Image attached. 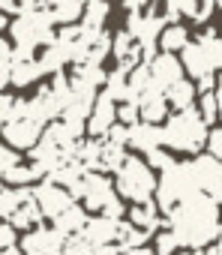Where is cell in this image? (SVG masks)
<instances>
[{
    "label": "cell",
    "instance_id": "6da1fadb",
    "mask_svg": "<svg viewBox=\"0 0 222 255\" xmlns=\"http://www.w3.org/2000/svg\"><path fill=\"white\" fill-rule=\"evenodd\" d=\"M168 231L177 237L180 246H195V249L210 246L222 234L219 204L204 192H195V195L177 201L168 213Z\"/></svg>",
    "mask_w": 222,
    "mask_h": 255
},
{
    "label": "cell",
    "instance_id": "7a4b0ae2",
    "mask_svg": "<svg viewBox=\"0 0 222 255\" xmlns=\"http://www.w3.org/2000/svg\"><path fill=\"white\" fill-rule=\"evenodd\" d=\"M207 141V126L201 123L195 108L177 111L165 126H162V144L180 150V153H198Z\"/></svg>",
    "mask_w": 222,
    "mask_h": 255
},
{
    "label": "cell",
    "instance_id": "3957f363",
    "mask_svg": "<svg viewBox=\"0 0 222 255\" xmlns=\"http://www.w3.org/2000/svg\"><path fill=\"white\" fill-rule=\"evenodd\" d=\"M12 39L15 48H27L36 51L39 45H51L54 42V21L45 9H18V18L12 21Z\"/></svg>",
    "mask_w": 222,
    "mask_h": 255
},
{
    "label": "cell",
    "instance_id": "277c9868",
    "mask_svg": "<svg viewBox=\"0 0 222 255\" xmlns=\"http://www.w3.org/2000/svg\"><path fill=\"white\" fill-rule=\"evenodd\" d=\"M195 192H201V189H198L192 162H174L168 171H162V177L156 183V204L165 213H171V207L177 201H183V198H189Z\"/></svg>",
    "mask_w": 222,
    "mask_h": 255
},
{
    "label": "cell",
    "instance_id": "5b68a950",
    "mask_svg": "<svg viewBox=\"0 0 222 255\" xmlns=\"http://www.w3.org/2000/svg\"><path fill=\"white\" fill-rule=\"evenodd\" d=\"M117 174V192L135 204L141 201H150V195L156 192V177H153V168L144 162V159H135V156H126V162L114 171Z\"/></svg>",
    "mask_w": 222,
    "mask_h": 255
},
{
    "label": "cell",
    "instance_id": "8992f818",
    "mask_svg": "<svg viewBox=\"0 0 222 255\" xmlns=\"http://www.w3.org/2000/svg\"><path fill=\"white\" fill-rule=\"evenodd\" d=\"M72 195V201L75 198H81L84 204V210H102L105 204H111L117 195H114V189H111V180H105L102 174H96V171H87L84 177H81V183L69 192Z\"/></svg>",
    "mask_w": 222,
    "mask_h": 255
},
{
    "label": "cell",
    "instance_id": "52a82bcc",
    "mask_svg": "<svg viewBox=\"0 0 222 255\" xmlns=\"http://www.w3.org/2000/svg\"><path fill=\"white\" fill-rule=\"evenodd\" d=\"M33 201H36L39 213L48 219H57L66 207H72V195L51 180H42L39 186H33Z\"/></svg>",
    "mask_w": 222,
    "mask_h": 255
},
{
    "label": "cell",
    "instance_id": "ba28073f",
    "mask_svg": "<svg viewBox=\"0 0 222 255\" xmlns=\"http://www.w3.org/2000/svg\"><path fill=\"white\" fill-rule=\"evenodd\" d=\"M3 138L6 144H12V150H33L42 138V126L21 117V120H9L3 126Z\"/></svg>",
    "mask_w": 222,
    "mask_h": 255
},
{
    "label": "cell",
    "instance_id": "9c48e42d",
    "mask_svg": "<svg viewBox=\"0 0 222 255\" xmlns=\"http://www.w3.org/2000/svg\"><path fill=\"white\" fill-rule=\"evenodd\" d=\"M63 243H66V237L60 234V231H54V228H33L24 240H21V255H54V252H60L63 249Z\"/></svg>",
    "mask_w": 222,
    "mask_h": 255
},
{
    "label": "cell",
    "instance_id": "30bf717a",
    "mask_svg": "<svg viewBox=\"0 0 222 255\" xmlns=\"http://www.w3.org/2000/svg\"><path fill=\"white\" fill-rule=\"evenodd\" d=\"M117 123V108H114V99L108 93H96V102H93V111L87 117V132L90 138H105V132Z\"/></svg>",
    "mask_w": 222,
    "mask_h": 255
},
{
    "label": "cell",
    "instance_id": "8fae6325",
    "mask_svg": "<svg viewBox=\"0 0 222 255\" xmlns=\"http://www.w3.org/2000/svg\"><path fill=\"white\" fill-rule=\"evenodd\" d=\"M36 78H42V66H39V60H36V51L12 48V75H9V84L27 87V84H33Z\"/></svg>",
    "mask_w": 222,
    "mask_h": 255
},
{
    "label": "cell",
    "instance_id": "7c38bea8",
    "mask_svg": "<svg viewBox=\"0 0 222 255\" xmlns=\"http://www.w3.org/2000/svg\"><path fill=\"white\" fill-rule=\"evenodd\" d=\"M147 69H150L153 87H159L162 93H165L171 84H177V81L183 78V66H180V60H174V54H156V57L147 63Z\"/></svg>",
    "mask_w": 222,
    "mask_h": 255
},
{
    "label": "cell",
    "instance_id": "4fadbf2b",
    "mask_svg": "<svg viewBox=\"0 0 222 255\" xmlns=\"http://www.w3.org/2000/svg\"><path fill=\"white\" fill-rule=\"evenodd\" d=\"M138 117L144 120V123H153V126H159V120H165V114H168V102H165V93L159 90V87H147L138 99Z\"/></svg>",
    "mask_w": 222,
    "mask_h": 255
},
{
    "label": "cell",
    "instance_id": "5bb4252c",
    "mask_svg": "<svg viewBox=\"0 0 222 255\" xmlns=\"http://www.w3.org/2000/svg\"><path fill=\"white\" fill-rule=\"evenodd\" d=\"M84 243H90V246H111L117 240V222H111V219H105V216H96V219H87V225L81 228V234H78Z\"/></svg>",
    "mask_w": 222,
    "mask_h": 255
},
{
    "label": "cell",
    "instance_id": "9a60e30c",
    "mask_svg": "<svg viewBox=\"0 0 222 255\" xmlns=\"http://www.w3.org/2000/svg\"><path fill=\"white\" fill-rule=\"evenodd\" d=\"M126 144H132L141 153L156 150L162 144V126H153V123H135V126H129V141Z\"/></svg>",
    "mask_w": 222,
    "mask_h": 255
},
{
    "label": "cell",
    "instance_id": "2e32d148",
    "mask_svg": "<svg viewBox=\"0 0 222 255\" xmlns=\"http://www.w3.org/2000/svg\"><path fill=\"white\" fill-rule=\"evenodd\" d=\"M84 3H87V0H51V3H48V15H51L54 24L69 27V24H75L81 18Z\"/></svg>",
    "mask_w": 222,
    "mask_h": 255
},
{
    "label": "cell",
    "instance_id": "e0dca14e",
    "mask_svg": "<svg viewBox=\"0 0 222 255\" xmlns=\"http://www.w3.org/2000/svg\"><path fill=\"white\" fill-rule=\"evenodd\" d=\"M84 225H87V210H84L81 204L66 207V210L54 219V231H60L63 237H75V234H81Z\"/></svg>",
    "mask_w": 222,
    "mask_h": 255
},
{
    "label": "cell",
    "instance_id": "ac0fdd59",
    "mask_svg": "<svg viewBox=\"0 0 222 255\" xmlns=\"http://www.w3.org/2000/svg\"><path fill=\"white\" fill-rule=\"evenodd\" d=\"M33 198V189L27 186H12V189H0V219H12L21 204Z\"/></svg>",
    "mask_w": 222,
    "mask_h": 255
},
{
    "label": "cell",
    "instance_id": "d6986e66",
    "mask_svg": "<svg viewBox=\"0 0 222 255\" xmlns=\"http://www.w3.org/2000/svg\"><path fill=\"white\" fill-rule=\"evenodd\" d=\"M105 18H108V0H87L84 12H81V30L102 33Z\"/></svg>",
    "mask_w": 222,
    "mask_h": 255
},
{
    "label": "cell",
    "instance_id": "ffe728a7",
    "mask_svg": "<svg viewBox=\"0 0 222 255\" xmlns=\"http://www.w3.org/2000/svg\"><path fill=\"white\" fill-rule=\"evenodd\" d=\"M198 48H201V54H204V60H207V66H210V72H213V69H222V39L216 36L213 27H207V30L198 36Z\"/></svg>",
    "mask_w": 222,
    "mask_h": 255
},
{
    "label": "cell",
    "instance_id": "44dd1931",
    "mask_svg": "<svg viewBox=\"0 0 222 255\" xmlns=\"http://www.w3.org/2000/svg\"><path fill=\"white\" fill-rule=\"evenodd\" d=\"M165 102H168V108H177V111L192 108V102H195V84L180 78L177 84H171V87L165 90Z\"/></svg>",
    "mask_w": 222,
    "mask_h": 255
},
{
    "label": "cell",
    "instance_id": "7402d4cb",
    "mask_svg": "<svg viewBox=\"0 0 222 255\" xmlns=\"http://www.w3.org/2000/svg\"><path fill=\"white\" fill-rule=\"evenodd\" d=\"M129 222L135 228H144V231H153L156 222H159V207L156 201H141V204H132L129 210Z\"/></svg>",
    "mask_w": 222,
    "mask_h": 255
},
{
    "label": "cell",
    "instance_id": "603a6c76",
    "mask_svg": "<svg viewBox=\"0 0 222 255\" xmlns=\"http://www.w3.org/2000/svg\"><path fill=\"white\" fill-rule=\"evenodd\" d=\"M183 69L198 81L201 75H207L210 72V66H207V60H204V54H201V48H198V42H186V48H183Z\"/></svg>",
    "mask_w": 222,
    "mask_h": 255
},
{
    "label": "cell",
    "instance_id": "cb8c5ba5",
    "mask_svg": "<svg viewBox=\"0 0 222 255\" xmlns=\"http://www.w3.org/2000/svg\"><path fill=\"white\" fill-rule=\"evenodd\" d=\"M123 162H126V150L120 144L102 141V147H99V171H117Z\"/></svg>",
    "mask_w": 222,
    "mask_h": 255
},
{
    "label": "cell",
    "instance_id": "d4e9b609",
    "mask_svg": "<svg viewBox=\"0 0 222 255\" xmlns=\"http://www.w3.org/2000/svg\"><path fill=\"white\" fill-rule=\"evenodd\" d=\"M159 42H162V51H165V54H174V51H183V48H186L189 33H186L183 24H171V27H165V30L159 33Z\"/></svg>",
    "mask_w": 222,
    "mask_h": 255
},
{
    "label": "cell",
    "instance_id": "484cf974",
    "mask_svg": "<svg viewBox=\"0 0 222 255\" xmlns=\"http://www.w3.org/2000/svg\"><path fill=\"white\" fill-rule=\"evenodd\" d=\"M150 84H153V81H150V69H147V63L135 66V69L126 75V90H129V99H126V102H135Z\"/></svg>",
    "mask_w": 222,
    "mask_h": 255
},
{
    "label": "cell",
    "instance_id": "4316f807",
    "mask_svg": "<svg viewBox=\"0 0 222 255\" xmlns=\"http://www.w3.org/2000/svg\"><path fill=\"white\" fill-rule=\"evenodd\" d=\"M42 222V213H39V207H36V201L30 198L27 204H21L18 207V213L9 219V225L12 228H33V225H39Z\"/></svg>",
    "mask_w": 222,
    "mask_h": 255
},
{
    "label": "cell",
    "instance_id": "83f0119b",
    "mask_svg": "<svg viewBox=\"0 0 222 255\" xmlns=\"http://www.w3.org/2000/svg\"><path fill=\"white\" fill-rule=\"evenodd\" d=\"M126 75L129 72H123V69H114V72H111V75H105V93L111 96V99H129V90H126Z\"/></svg>",
    "mask_w": 222,
    "mask_h": 255
},
{
    "label": "cell",
    "instance_id": "f1b7e54d",
    "mask_svg": "<svg viewBox=\"0 0 222 255\" xmlns=\"http://www.w3.org/2000/svg\"><path fill=\"white\" fill-rule=\"evenodd\" d=\"M198 12V0H168L165 3V18L168 21H177L180 15H192L195 18Z\"/></svg>",
    "mask_w": 222,
    "mask_h": 255
},
{
    "label": "cell",
    "instance_id": "f546056e",
    "mask_svg": "<svg viewBox=\"0 0 222 255\" xmlns=\"http://www.w3.org/2000/svg\"><path fill=\"white\" fill-rule=\"evenodd\" d=\"M6 183H12V186H27L30 180H39V171L33 168V165H15V168H9L6 171V177H3Z\"/></svg>",
    "mask_w": 222,
    "mask_h": 255
},
{
    "label": "cell",
    "instance_id": "4dcf8cb0",
    "mask_svg": "<svg viewBox=\"0 0 222 255\" xmlns=\"http://www.w3.org/2000/svg\"><path fill=\"white\" fill-rule=\"evenodd\" d=\"M75 78H81V81L90 84V87H99V84H105V69L96 66V63H81V66L75 69Z\"/></svg>",
    "mask_w": 222,
    "mask_h": 255
},
{
    "label": "cell",
    "instance_id": "1f68e13d",
    "mask_svg": "<svg viewBox=\"0 0 222 255\" xmlns=\"http://www.w3.org/2000/svg\"><path fill=\"white\" fill-rule=\"evenodd\" d=\"M9 75H12V45L0 39V93L9 84Z\"/></svg>",
    "mask_w": 222,
    "mask_h": 255
},
{
    "label": "cell",
    "instance_id": "d6a6232c",
    "mask_svg": "<svg viewBox=\"0 0 222 255\" xmlns=\"http://www.w3.org/2000/svg\"><path fill=\"white\" fill-rule=\"evenodd\" d=\"M198 117H201V123L207 126V123H213L219 114H216V96L213 93H201V102H198Z\"/></svg>",
    "mask_w": 222,
    "mask_h": 255
},
{
    "label": "cell",
    "instance_id": "836d02e7",
    "mask_svg": "<svg viewBox=\"0 0 222 255\" xmlns=\"http://www.w3.org/2000/svg\"><path fill=\"white\" fill-rule=\"evenodd\" d=\"M18 162H21V156H18L12 147L0 144V180H3V177H6V171H9V168H15Z\"/></svg>",
    "mask_w": 222,
    "mask_h": 255
},
{
    "label": "cell",
    "instance_id": "e575fe53",
    "mask_svg": "<svg viewBox=\"0 0 222 255\" xmlns=\"http://www.w3.org/2000/svg\"><path fill=\"white\" fill-rule=\"evenodd\" d=\"M177 246H180V243H177V237H174L171 231H159V234H156V249H153V252H156V255H171Z\"/></svg>",
    "mask_w": 222,
    "mask_h": 255
},
{
    "label": "cell",
    "instance_id": "d590c367",
    "mask_svg": "<svg viewBox=\"0 0 222 255\" xmlns=\"http://www.w3.org/2000/svg\"><path fill=\"white\" fill-rule=\"evenodd\" d=\"M117 123L135 126V123H138V102H123V105L117 108Z\"/></svg>",
    "mask_w": 222,
    "mask_h": 255
},
{
    "label": "cell",
    "instance_id": "8d00e7d4",
    "mask_svg": "<svg viewBox=\"0 0 222 255\" xmlns=\"http://www.w3.org/2000/svg\"><path fill=\"white\" fill-rule=\"evenodd\" d=\"M147 165H150V168H159V171H168V168L174 165V159H171L165 150H159V147H156V150H150V153H147Z\"/></svg>",
    "mask_w": 222,
    "mask_h": 255
},
{
    "label": "cell",
    "instance_id": "74e56055",
    "mask_svg": "<svg viewBox=\"0 0 222 255\" xmlns=\"http://www.w3.org/2000/svg\"><path fill=\"white\" fill-rule=\"evenodd\" d=\"M207 153H210L216 162H222V129H213V132L207 135Z\"/></svg>",
    "mask_w": 222,
    "mask_h": 255
},
{
    "label": "cell",
    "instance_id": "f35d334b",
    "mask_svg": "<svg viewBox=\"0 0 222 255\" xmlns=\"http://www.w3.org/2000/svg\"><path fill=\"white\" fill-rule=\"evenodd\" d=\"M12 105H15V99L9 93H0V129L12 120Z\"/></svg>",
    "mask_w": 222,
    "mask_h": 255
},
{
    "label": "cell",
    "instance_id": "ab89813d",
    "mask_svg": "<svg viewBox=\"0 0 222 255\" xmlns=\"http://www.w3.org/2000/svg\"><path fill=\"white\" fill-rule=\"evenodd\" d=\"M12 246H15V228L9 222H3V225H0V252L12 249Z\"/></svg>",
    "mask_w": 222,
    "mask_h": 255
},
{
    "label": "cell",
    "instance_id": "60d3db41",
    "mask_svg": "<svg viewBox=\"0 0 222 255\" xmlns=\"http://www.w3.org/2000/svg\"><path fill=\"white\" fill-rule=\"evenodd\" d=\"M204 195H210V198H213V201H216V204H219V201H222V168H219V174H216V177H213V183H210V186H207V192H204Z\"/></svg>",
    "mask_w": 222,
    "mask_h": 255
},
{
    "label": "cell",
    "instance_id": "b9f144b4",
    "mask_svg": "<svg viewBox=\"0 0 222 255\" xmlns=\"http://www.w3.org/2000/svg\"><path fill=\"white\" fill-rule=\"evenodd\" d=\"M213 6H216L213 0H201V3H198V12H195V18H198V21H207V18L213 15Z\"/></svg>",
    "mask_w": 222,
    "mask_h": 255
},
{
    "label": "cell",
    "instance_id": "7bdbcfd3",
    "mask_svg": "<svg viewBox=\"0 0 222 255\" xmlns=\"http://www.w3.org/2000/svg\"><path fill=\"white\" fill-rule=\"evenodd\" d=\"M210 87H216V75H213V72H207V75L198 78V90H201V93H210Z\"/></svg>",
    "mask_w": 222,
    "mask_h": 255
},
{
    "label": "cell",
    "instance_id": "ee69618b",
    "mask_svg": "<svg viewBox=\"0 0 222 255\" xmlns=\"http://www.w3.org/2000/svg\"><path fill=\"white\" fill-rule=\"evenodd\" d=\"M51 0H21V9H45Z\"/></svg>",
    "mask_w": 222,
    "mask_h": 255
},
{
    "label": "cell",
    "instance_id": "f6af8a7d",
    "mask_svg": "<svg viewBox=\"0 0 222 255\" xmlns=\"http://www.w3.org/2000/svg\"><path fill=\"white\" fill-rule=\"evenodd\" d=\"M213 96H216V114L222 117V75L216 78V93H213Z\"/></svg>",
    "mask_w": 222,
    "mask_h": 255
},
{
    "label": "cell",
    "instance_id": "bcb514c9",
    "mask_svg": "<svg viewBox=\"0 0 222 255\" xmlns=\"http://www.w3.org/2000/svg\"><path fill=\"white\" fill-rule=\"evenodd\" d=\"M123 3H126V9H129V12H141L147 0H123Z\"/></svg>",
    "mask_w": 222,
    "mask_h": 255
},
{
    "label": "cell",
    "instance_id": "7dc6e473",
    "mask_svg": "<svg viewBox=\"0 0 222 255\" xmlns=\"http://www.w3.org/2000/svg\"><path fill=\"white\" fill-rule=\"evenodd\" d=\"M120 255H156V252H153V249L138 246V249H120Z\"/></svg>",
    "mask_w": 222,
    "mask_h": 255
},
{
    "label": "cell",
    "instance_id": "c3c4849f",
    "mask_svg": "<svg viewBox=\"0 0 222 255\" xmlns=\"http://www.w3.org/2000/svg\"><path fill=\"white\" fill-rule=\"evenodd\" d=\"M12 9H15V0H0V12H3V15L12 12Z\"/></svg>",
    "mask_w": 222,
    "mask_h": 255
},
{
    "label": "cell",
    "instance_id": "681fc988",
    "mask_svg": "<svg viewBox=\"0 0 222 255\" xmlns=\"http://www.w3.org/2000/svg\"><path fill=\"white\" fill-rule=\"evenodd\" d=\"M195 255H219V249L216 246H201V249H195Z\"/></svg>",
    "mask_w": 222,
    "mask_h": 255
},
{
    "label": "cell",
    "instance_id": "f907efd6",
    "mask_svg": "<svg viewBox=\"0 0 222 255\" xmlns=\"http://www.w3.org/2000/svg\"><path fill=\"white\" fill-rule=\"evenodd\" d=\"M0 255H21V249H15V246H12V249H3Z\"/></svg>",
    "mask_w": 222,
    "mask_h": 255
},
{
    "label": "cell",
    "instance_id": "816d5d0a",
    "mask_svg": "<svg viewBox=\"0 0 222 255\" xmlns=\"http://www.w3.org/2000/svg\"><path fill=\"white\" fill-rule=\"evenodd\" d=\"M216 249H219V255H222V234L216 237Z\"/></svg>",
    "mask_w": 222,
    "mask_h": 255
},
{
    "label": "cell",
    "instance_id": "f5cc1de1",
    "mask_svg": "<svg viewBox=\"0 0 222 255\" xmlns=\"http://www.w3.org/2000/svg\"><path fill=\"white\" fill-rule=\"evenodd\" d=\"M213 3H222V0H213Z\"/></svg>",
    "mask_w": 222,
    "mask_h": 255
},
{
    "label": "cell",
    "instance_id": "db71d44e",
    "mask_svg": "<svg viewBox=\"0 0 222 255\" xmlns=\"http://www.w3.org/2000/svg\"><path fill=\"white\" fill-rule=\"evenodd\" d=\"M180 255H189V252H180Z\"/></svg>",
    "mask_w": 222,
    "mask_h": 255
},
{
    "label": "cell",
    "instance_id": "11a10c76",
    "mask_svg": "<svg viewBox=\"0 0 222 255\" xmlns=\"http://www.w3.org/2000/svg\"><path fill=\"white\" fill-rule=\"evenodd\" d=\"M54 255H60V252H54Z\"/></svg>",
    "mask_w": 222,
    "mask_h": 255
},
{
    "label": "cell",
    "instance_id": "9f6ffc18",
    "mask_svg": "<svg viewBox=\"0 0 222 255\" xmlns=\"http://www.w3.org/2000/svg\"><path fill=\"white\" fill-rule=\"evenodd\" d=\"M0 189H3V186H0Z\"/></svg>",
    "mask_w": 222,
    "mask_h": 255
}]
</instances>
